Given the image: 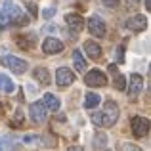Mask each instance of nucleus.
<instances>
[{"label":"nucleus","mask_w":151,"mask_h":151,"mask_svg":"<svg viewBox=\"0 0 151 151\" xmlns=\"http://www.w3.org/2000/svg\"><path fill=\"white\" fill-rule=\"evenodd\" d=\"M145 8H147V10H151V0H145Z\"/></svg>","instance_id":"nucleus-33"},{"label":"nucleus","mask_w":151,"mask_h":151,"mask_svg":"<svg viewBox=\"0 0 151 151\" xmlns=\"http://www.w3.org/2000/svg\"><path fill=\"white\" fill-rule=\"evenodd\" d=\"M15 90V84L12 82L10 77H6V75H0V92L4 94H12Z\"/></svg>","instance_id":"nucleus-20"},{"label":"nucleus","mask_w":151,"mask_h":151,"mask_svg":"<svg viewBox=\"0 0 151 151\" xmlns=\"http://www.w3.org/2000/svg\"><path fill=\"white\" fill-rule=\"evenodd\" d=\"M14 122H19V124H21V122H23V111H21V109H17V111H15Z\"/></svg>","instance_id":"nucleus-27"},{"label":"nucleus","mask_w":151,"mask_h":151,"mask_svg":"<svg viewBox=\"0 0 151 151\" xmlns=\"http://www.w3.org/2000/svg\"><path fill=\"white\" fill-rule=\"evenodd\" d=\"M88 31H90V35H94L98 38L105 37V23H103V19L98 17V15H92L88 19Z\"/></svg>","instance_id":"nucleus-9"},{"label":"nucleus","mask_w":151,"mask_h":151,"mask_svg":"<svg viewBox=\"0 0 151 151\" xmlns=\"http://www.w3.org/2000/svg\"><path fill=\"white\" fill-rule=\"evenodd\" d=\"M42 50H44V54H48V55H55V54H59V52L63 50V42L58 40V38L48 37L44 42H42Z\"/></svg>","instance_id":"nucleus-12"},{"label":"nucleus","mask_w":151,"mask_h":151,"mask_svg":"<svg viewBox=\"0 0 151 151\" xmlns=\"http://www.w3.org/2000/svg\"><path fill=\"white\" fill-rule=\"evenodd\" d=\"M109 73L113 75V84H115V88H117V90H124L126 88V78L119 73L117 65H109Z\"/></svg>","instance_id":"nucleus-14"},{"label":"nucleus","mask_w":151,"mask_h":151,"mask_svg":"<svg viewBox=\"0 0 151 151\" xmlns=\"http://www.w3.org/2000/svg\"><path fill=\"white\" fill-rule=\"evenodd\" d=\"M94 147H96V149L107 147V136H105L103 132H98L96 136H94Z\"/></svg>","instance_id":"nucleus-21"},{"label":"nucleus","mask_w":151,"mask_h":151,"mask_svg":"<svg viewBox=\"0 0 151 151\" xmlns=\"http://www.w3.org/2000/svg\"><path fill=\"white\" fill-rule=\"evenodd\" d=\"M65 23H67L71 33H81V31L84 29V19H82V15L75 14V12H71V14L65 15Z\"/></svg>","instance_id":"nucleus-8"},{"label":"nucleus","mask_w":151,"mask_h":151,"mask_svg":"<svg viewBox=\"0 0 151 151\" xmlns=\"http://www.w3.org/2000/svg\"><path fill=\"white\" fill-rule=\"evenodd\" d=\"M42 103L46 105V109L50 111H59V107H61V101L58 100V96H54V94H44V98H42Z\"/></svg>","instance_id":"nucleus-16"},{"label":"nucleus","mask_w":151,"mask_h":151,"mask_svg":"<svg viewBox=\"0 0 151 151\" xmlns=\"http://www.w3.org/2000/svg\"><path fill=\"white\" fill-rule=\"evenodd\" d=\"M2 12L8 15V19H12V21L15 23V25H29V21H31V17L29 15H25L21 10H19L17 6H15L12 0H4V8H2Z\"/></svg>","instance_id":"nucleus-1"},{"label":"nucleus","mask_w":151,"mask_h":151,"mask_svg":"<svg viewBox=\"0 0 151 151\" xmlns=\"http://www.w3.org/2000/svg\"><path fill=\"white\" fill-rule=\"evenodd\" d=\"M101 121H103V126H113L117 124L119 121V105L115 101H105L103 105V111H101Z\"/></svg>","instance_id":"nucleus-2"},{"label":"nucleus","mask_w":151,"mask_h":151,"mask_svg":"<svg viewBox=\"0 0 151 151\" xmlns=\"http://www.w3.org/2000/svg\"><path fill=\"white\" fill-rule=\"evenodd\" d=\"M8 147H12V144H8L6 138H0V149H8Z\"/></svg>","instance_id":"nucleus-28"},{"label":"nucleus","mask_w":151,"mask_h":151,"mask_svg":"<svg viewBox=\"0 0 151 151\" xmlns=\"http://www.w3.org/2000/svg\"><path fill=\"white\" fill-rule=\"evenodd\" d=\"M149 132V121L145 117H134L132 119V134L136 138H144Z\"/></svg>","instance_id":"nucleus-7"},{"label":"nucleus","mask_w":151,"mask_h":151,"mask_svg":"<svg viewBox=\"0 0 151 151\" xmlns=\"http://www.w3.org/2000/svg\"><path fill=\"white\" fill-rule=\"evenodd\" d=\"M90 119H92V122H94L96 126H103V121H101V111H96V113H92V117H90Z\"/></svg>","instance_id":"nucleus-22"},{"label":"nucleus","mask_w":151,"mask_h":151,"mask_svg":"<svg viewBox=\"0 0 151 151\" xmlns=\"http://www.w3.org/2000/svg\"><path fill=\"white\" fill-rule=\"evenodd\" d=\"M29 12L33 15H37V6H33V4H29Z\"/></svg>","instance_id":"nucleus-31"},{"label":"nucleus","mask_w":151,"mask_h":151,"mask_svg":"<svg viewBox=\"0 0 151 151\" xmlns=\"http://www.w3.org/2000/svg\"><path fill=\"white\" fill-rule=\"evenodd\" d=\"M73 65H75V69H77L78 73L86 71V59L82 58L81 50H75V52H73Z\"/></svg>","instance_id":"nucleus-19"},{"label":"nucleus","mask_w":151,"mask_h":151,"mask_svg":"<svg viewBox=\"0 0 151 151\" xmlns=\"http://www.w3.org/2000/svg\"><path fill=\"white\" fill-rule=\"evenodd\" d=\"M33 78L38 81L40 84H50V71L46 67H37L33 71Z\"/></svg>","instance_id":"nucleus-17"},{"label":"nucleus","mask_w":151,"mask_h":151,"mask_svg":"<svg viewBox=\"0 0 151 151\" xmlns=\"http://www.w3.org/2000/svg\"><path fill=\"white\" fill-rule=\"evenodd\" d=\"M8 23H10V21H8V15L0 10V31H2L4 27H8Z\"/></svg>","instance_id":"nucleus-24"},{"label":"nucleus","mask_w":151,"mask_h":151,"mask_svg":"<svg viewBox=\"0 0 151 151\" xmlns=\"http://www.w3.org/2000/svg\"><path fill=\"white\" fill-rule=\"evenodd\" d=\"M100 2L107 8H117L119 4H121V0H100Z\"/></svg>","instance_id":"nucleus-23"},{"label":"nucleus","mask_w":151,"mask_h":151,"mask_svg":"<svg viewBox=\"0 0 151 151\" xmlns=\"http://www.w3.org/2000/svg\"><path fill=\"white\" fill-rule=\"evenodd\" d=\"M100 103H101V96H100V94L88 92V94L84 96V107H86V109H96Z\"/></svg>","instance_id":"nucleus-18"},{"label":"nucleus","mask_w":151,"mask_h":151,"mask_svg":"<svg viewBox=\"0 0 151 151\" xmlns=\"http://www.w3.org/2000/svg\"><path fill=\"white\" fill-rule=\"evenodd\" d=\"M54 14H55V8H46V10L42 12V17H44V19H52Z\"/></svg>","instance_id":"nucleus-25"},{"label":"nucleus","mask_w":151,"mask_h":151,"mask_svg":"<svg viewBox=\"0 0 151 151\" xmlns=\"http://www.w3.org/2000/svg\"><path fill=\"white\" fill-rule=\"evenodd\" d=\"M117 149H132V151H138L136 145H124V144H119V145H117Z\"/></svg>","instance_id":"nucleus-29"},{"label":"nucleus","mask_w":151,"mask_h":151,"mask_svg":"<svg viewBox=\"0 0 151 151\" xmlns=\"http://www.w3.org/2000/svg\"><path fill=\"white\" fill-rule=\"evenodd\" d=\"M2 65H6L12 73L15 75H23L27 71V61L25 59H19L15 55H4L2 58Z\"/></svg>","instance_id":"nucleus-3"},{"label":"nucleus","mask_w":151,"mask_h":151,"mask_svg":"<svg viewBox=\"0 0 151 151\" xmlns=\"http://www.w3.org/2000/svg\"><path fill=\"white\" fill-rule=\"evenodd\" d=\"M29 115H31V121L33 122H44L48 111H46V105L42 101H35L29 107Z\"/></svg>","instance_id":"nucleus-6"},{"label":"nucleus","mask_w":151,"mask_h":151,"mask_svg":"<svg viewBox=\"0 0 151 151\" xmlns=\"http://www.w3.org/2000/svg\"><path fill=\"white\" fill-rule=\"evenodd\" d=\"M84 82H86V86H90V88H94V86L100 88V86L107 84V78L100 69H92V71H88V73L84 75Z\"/></svg>","instance_id":"nucleus-4"},{"label":"nucleus","mask_w":151,"mask_h":151,"mask_svg":"<svg viewBox=\"0 0 151 151\" xmlns=\"http://www.w3.org/2000/svg\"><path fill=\"white\" fill-rule=\"evenodd\" d=\"M128 4H130V6H138V4H140V0H128Z\"/></svg>","instance_id":"nucleus-32"},{"label":"nucleus","mask_w":151,"mask_h":151,"mask_svg":"<svg viewBox=\"0 0 151 151\" xmlns=\"http://www.w3.org/2000/svg\"><path fill=\"white\" fill-rule=\"evenodd\" d=\"M75 81V75L71 69H67V67H59L58 71H55V84L59 86V88H67V86H71Z\"/></svg>","instance_id":"nucleus-5"},{"label":"nucleus","mask_w":151,"mask_h":151,"mask_svg":"<svg viewBox=\"0 0 151 151\" xmlns=\"http://www.w3.org/2000/svg\"><path fill=\"white\" fill-rule=\"evenodd\" d=\"M142 90H144V78H142V75L132 73L130 75V81H128V94L130 96H140Z\"/></svg>","instance_id":"nucleus-11"},{"label":"nucleus","mask_w":151,"mask_h":151,"mask_svg":"<svg viewBox=\"0 0 151 151\" xmlns=\"http://www.w3.org/2000/svg\"><path fill=\"white\" fill-rule=\"evenodd\" d=\"M17 46L19 48H23V50H27V52H31L37 46V35L35 33H27V35H21V37L17 38Z\"/></svg>","instance_id":"nucleus-13"},{"label":"nucleus","mask_w":151,"mask_h":151,"mask_svg":"<svg viewBox=\"0 0 151 151\" xmlns=\"http://www.w3.org/2000/svg\"><path fill=\"white\" fill-rule=\"evenodd\" d=\"M122 50H124L122 46H121V48H117V59H119V61H122V59H124V55H122Z\"/></svg>","instance_id":"nucleus-30"},{"label":"nucleus","mask_w":151,"mask_h":151,"mask_svg":"<svg viewBox=\"0 0 151 151\" xmlns=\"http://www.w3.org/2000/svg\"><path fill=\"white\" fill-rule=\"evenodd\" d=\"M124 27L128 31H134V33H142V31L147 27V17H145V15H134V17H130V19L124 21Z\"/></svg>","instance_id":"nucleus-10"},{"label":"nucleus","mask_w":151,"mask_h":151,"mask_svg":"<svg viewBox=\"0 0 151 151\" xmlns=\"http://www.w3.org/2000/svg\"><path fill=\"white\" fill-rule=\"evenodd\" d=\"M23 142H25V144H35V142H38V136H33V134H27V136L23 138Z\"/></svg>","instance_id":"nucleus-26"},{"label":"nucleus","mask_w":151,"mask_h":151,"mask_svg":"<svg viewBox=\"0 0 151 151\" xmlns=\"http://www.w3.org/2000/svg\"><path fill=\"white\" fill-rule=\"evenodd\" d=\"M84 52H86V55H88V58H92V59L101 58V46L96 44L94 40H86L84 42Z\"/></svg>","instance_id":"nucleus-15"}]
</instances>
